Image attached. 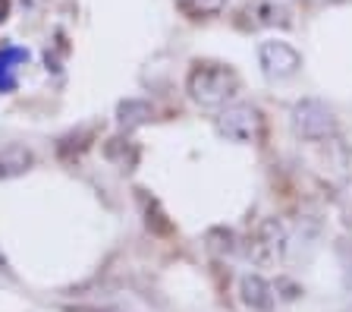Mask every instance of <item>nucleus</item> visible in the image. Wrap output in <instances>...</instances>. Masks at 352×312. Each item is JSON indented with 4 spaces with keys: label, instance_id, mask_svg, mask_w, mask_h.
Segmentation results:
<instances>
[{
    "label": "nucleus",
    "instance_id": "nucleus-6",
    "mask_svg": "<svg viewBox=\"0 0 352 312\" xmlns=\"http://www.w3.org/2000/svg\"><path fill=\"white\" fill-rule=\"evenodd\" d=\"M29 63V51L25 48H0V92H13L19 82V70Z\"/></svg>",
    "mask_w": 352,
    "mask_h": 312
},
{
    "label": "nucleus",
    "instance_id": "nucleus-5",
    "mask_svg": "<svg viewBox=\"0 0 352 312\" xmlns=\"http://www.w3.org/2000/svg\"><path fill=\"white\" fill-rule=\"evenodd\" d=\"M239 297L252 312H271L274 309V290L261 275H245L239 281Z\"/></svg>",
    "mask_w": 352,
    "mask_h": 312
},
{
    "label": "nucleus",
    "instance_id": "nucleus-2",
    "mask_svg": "<svg viewBox=\"0 0 352 312\" xmlns=\"http://www.w3.org/2000/svg\"><path fill=\"white\" fill-rule=\"evenodd\" d=\"M261 129H264V117L252 104H230L217 117V133L223 136V139L236 142V145H252V142H258L261 139Z\"/></svg>",
    "mask_w": 352,
    "mask_h": 312
},
{
    "label": "nucleus",
    "instance_id": "nucleus-3",
    "mask_svg": "<svg viewBox=\"0 0 352 312\" xmlns=\"http://www.w3.org/2000/svg\"><path fill=\"white\" fill-rule=\"evenodd\" d=\"M293 129L302 139L321 142L337 133V120H333V111H330L324 101H318V98H302L293 107Z\"/></svg>",
    "mask_w": 352,
    "mask_h": 312
},
{
    "label": "nucleus",
    "instance_id": "nucleus-4",
    "mask_svg": "<svg viewBox=\"0 0 352 312\" xmlns=\"http://www.w3.org/2000/svg\"><path fill=\"white\" fill-rule=\"evenodd\" d=\"M258 63H261V73L267 79L283 82L299 73L302 54L293 45H286V41H261L258 45Z\"/></svg>",
    "mask_w": 352,
    "mask_h": 312
},
{
    "label": "nucleus",
    "instance_id": "nucleus-9",
    "mask_svg": "<svg viewBox=\"0 0 352 312\" xmlns=\"http://www.w3.org/2000/svg\"><path fill=\"white\" fill-rule=\"evenodd\" d=\"M176 7L192 19H211L230 7V0H176Z\"/></svg>",
    "mask_w": 352,
    "mask_h": 312
},
{
    "label": "nucleus",
    "instance_id": "nucleus-7",
    "mask_svg": "<svg viewBox=\"0 0 352 312\" xmlns=\"http://www.w3.org/2000/svg\"><path fill=\"white\" fill-rule=\"evenodd\" d=\"M32 167V152L22 149V145H7L0 152V180H10V177H19Z\"/></svg>",
    "mask_w": 352,
    "mask_h": 312
},
{
    "label": "nucleus",
    "instance_id": "nucleus-11",
    "mask_svg": "<svg viewBox=\"0 0 352 312\" xmlns=\"http://www.w3.org/2000/svg\"><path fill=\"white\" fill-rule=\"evenodd\" d=\"M10 16V0H0V23H7Z\"/></svg>",
    "mask_w": 352,
    "mask_h": 312
},
{
    "label": "nucleus",
    "instance_id": "nucleus-8",
    "mask_svg": "<svg viewBox=\"0 0 352 312\" xmlns=\"http://www.w3.org/2000/svg\"><path fill=\"white\" fill-rule=\"evenodd\" d=\"M151 104L142 101V98H129V101H123L117 107V120L123 129H132V127H142V123H148V117H151Z\"/></svg>",
    "mask_w": 352,
    "mask_h": 312
},
{
    "label": "nucleus",
    "instance_id": "nucleus-1",
    "mask_svg": "<svg viewBox=\"0 0 352 312\" xmlns=\"http://www.w3.org/2000/svg\"><path fill=\"white\" fill-rule=\"evenodd\" d=\"M186 92L201 107H223L239 92V76L223 63H195L186 79Z\"/></svg>",
    "mask_w": 352,
    "mask_h": 312
},
{
    "label": "nucleus",
    "instance_id": "nucleus-10",
    "mask_svg": "<svg viewBox=\"0 0 352 312\" xmlns=\"http://www.w3.org/2000/svg\"><path fill=\"white\" fill-rule=\"evenodd\" d=\"M261 246L267 249V259H277V256L283 253L286 233H283V224H280L277 218H271V221L261 224Z\"/></svg>",
    "mask_w": 352,
    "mask_h": 312
}]
</instances>
